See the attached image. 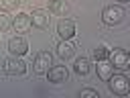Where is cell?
I'll use <instances>...</instances> for the list:
<instances>
[{
    "mask_svg": "<svg viewBox=\"0 0 130 98\" xmlns=\"http://www.w3.org/2000/svg\"><path fill=\"white\" fill-rule=\"evenodd\" d=\"M112 74H114V65H112L108 59H104V61H98V76H100L104 82H106V80H108Z\"/></svg>",
    "mask_w": 130,
    "mask_h": 98,
    "instance_id": "7c38bea8",
    "label": "cell"
},
{
    "mask_svg": "<svg viewBox=\"0 0 130 98\" xmlns=\"http://www.w3.org/2000/svg\"><path fill=\"white\" fill-rule=\"evenodd\" d=\"M57 35L61 39H73V35H75V22L69 20V18L59 20L57 22Z\"/></svg>",
    "mask_w": 130,
    "mask_h": 98,
    "instance_id": "30bf717a",
    "label": "cell"
},
{
    "mask_svg": "<svg viewBox=\"0 0 130 98\" xmlns=\"http://www.w3.org/2000/svg\"><path fill=\"white\" fill-rule=\"evenodd\" d=\"M73 71H75L77 76H87V74H89V59H85V57L75 59V63H73Z\"/></svg>",
    "mask_w": 130,
    "mask_h": 98,
    "instance_id": "5bb4252c",
    "label": "cell"
},
{
    "mask_svg": "<svg viewBox=\"0 0 130 98\" xmlns=\"http://www.w3.org/2000/svg\"><path fill=\"white\" fill-rule=\"evenodd\" d=\"M79 98H100V92L93 88H81L79 90Z\"/></svg>",
    "mask_w": 130,
    "mask_h": 98,
    "instance_id": "2e32d148",
    "label": "cell"
},
{
    "mask_svg": "<svg viewBox=\"0 0 130 98\" xmlns=\"http://www.w3.org/2000/svg\"><path fill=\"white\" fill-rule=\"evenodd\" d=\"M49 10H51L53 14L63 16V14H67L69 6H67V2H65V0H49Z\"/></svg>",
    "mask_w": 130,
    "mask_h": 98,
    "instance_id": "4fadbf2b",
    "label": "cell"
},
{
    "mask_svg": "<svg viewBox=\"0 0 130 98\" xmlns=\"http://www.w3.org/2000/svg\"><path fill=\"white\" fill-rule=\"evenodd\" d=\"M10 27H12V22H10L8 14H6L4 10H0V33H2V31H6V29H10Z\"/></svg>",
    "mask_w": 130,
    "mask_h": 98,
    "instance_id": "e0dca14e",
    "label": "cell"
},
{
    "mask_svg": "<svg viewBox=\"0 0 130 98\" xmlns=\"http://www.w3.org/2000/svg\"><path fill=\"white\" fill-rule=\"evenodd\" d=\"M51 65H53V55H51L49 51H39V53H37V57H35V61H32L35 74L45 76V74L49 71V67H51Z\"/></svg>",
    "mask_w": 130,
    "mask_h": 98,
    "instance_id": "3957f363",
    "label": "cell"
},
{
    "mask_svg": "<svg viewBox=\"0 0 130 98\" xmlns=\"http://www.w3.org/2000/svg\"><path fill=\"white\" fill-rule=\"evenodd\" d=\"M20 4V0H0V8L2 10H14Z\"/></svg>",
    "mask_w": 130,
    "mask_h": 98,
    "instance_id": "ac0fdd59",
    "label": "cell"
},
{
    "mask_svg": "<svg viewBox=\"0 0 130 98\" xmlns=\"http://www.w3.org/2000/svg\"><path fill=\"white\" fill-rule=\"evenodd\" d=\"M120 2H128V0H120Z\"/></svg>",
    "mask_w": 130,
    "mask_h": 98,
    "instance_id": "d6986e66",
    "label": "cell"
},
{
    "mask_svg": "<svg viewBox=\"0 0 130 98\" xmlns=\"http://www.w3.org/2000/svg\"><path fill=\"white\" fill-rule=\"evenodd\" d=\"M124 8L122 6H106L104 10H102V20H104V24H108V27H114V24H120L122 20H124Z\"/></svg>",
    "mask_w": 130,
    "mask_h": 98,
    "instance_id": "7a4b0ae2",
    "label": "cell"
},
{
    "mask_svg": "<svg viewBox=\"0 0 130 98\" xmlns=\"http://www.w3.org/2000/svg\"><path fill=\"white\" fill-rule=\"evenodd\" d=\"M108 59L114 65V69H126L128 63H130V57H128L126 49H112L110 55H108Z\"/></svg>",
    "mask_w": 130,
    "mask_h": 98,
    "instance_id": "5b68a950",
    "label": "cell"
},
{
    "mask_svg": "<svg viewBox=\"0 0 130 98\" xmlns=\"http://www.w3.org/2000/svg\"><path fill=\"white\" fill-rule=\"evenodd\" d=\"M45 76H47L49 82H53V84H63V82H67V78H69V71H67L65 65H55V67H49V71H47Z\"/></svg>",
    "mask_w": 130,
    "mask_h": 98,
    "instance_id": "52a82bcc",
    "label": "cell"
},
{
    "mask_svg": "<svg viewBox=\"0 0 130 98\" xmlns=\"http://www.w3.org/2000/svg\"><path fill=\"white\" fill-rule=\"evenodd\" d=\"M8 51H10V55H18V57H22V55L28 51V43H26V39H24V37H12V39L8 41Z\"/></svg>",
    "mask_w": 130,
    "mask_h": 98,
    "instance_id": "8992f818",
    "label": "cell"
},
{
    "mask_svg": "<svg viewBox=\"0 0 130 98\" xmlns=\"http://www.w3.org/2000/svg\"><path fill=\"white\" fill-rule=\"evenodd\" d=\"M28 16H30V22H32L35 27H39V29H47V27H49L51 16H49L47 10H43V8H35L32 14H28Z\"/></svg>",
    "mask_w": 130,
    "mask_h": 98,
    "instance_id": "ba28073f",
    "label": "cell"
},
{
    "mask_svg": "<svg viewBox=\"0 0 130 98\" xmlns=\"http://www.w3.org/2000/svg\"><path fill=\"white\" fill-rule=\"evenodd\" d=\"M106 82H108V88H110L112 94H118V96H126L128 94L130 84H128V78L124 74H112Z\"/></svg>",
    "mask_w": 130,
    "mask_h": 98,
    "instance_id": "6da1fadb",
    "label": "cell"
},
{
    "mask_svg": "<svg viewBox=\"0 0 130 98\" xmlns=\"http://www.w3.org/2000/svg\"><path fill=\"white\" fill-rule=\"evenodd\" d=\"M30 27H32L30 16H28V14H24V12H20V14H16V16L12 18V29H14L16 33H28V31H30Z\"/></svg>",
    "mask_w": 130,
    "mask_h": 98,
    "instance_id": "9c48e42d",
    "label": "cell"
},
{
    "mask_svg": "<svg viewBox=\"0 0 130 98\" xmlns=\"http://www.w3.org/2000/svg\"><path fill=\"white\" fill-rule=\"evenodd\" d=\"M108 55H110V51H108L106 47L93 49V59H95V61H104V59H108Z\"/></svg>",
    "mask_w": 130,
    "mask_h": 98,
    "instance_id": "9a60e30c",
    "label": "cell"
},
{
    "mask_svg": "<svg viewBox=\"0 0 130 98\" xmlns=\"http://www.w3.org/2000/svg\"><path fill=\"white\" fill-rule=\"evenodd\" d=\"M73 53H75V45L71 43V39H61L57 43V55L61 59H69Z\"/></svg>",
    "mask_w": 130,
    "mask_h": 98,
    "instance_id": "8fae6325",
    "label": "cell"
},
{
    "mask_svg": "<svg viewBox=\"0 0 130 98\" xmlns=\"http://www.w3.org/2000/svg\"><path fill=\"white\" fill-rule=\"evenodd\" d=\"M4 71H6L8 76H22V74L26 71V63H24V59H20L18 55H12V57H8V59L4 61Z\"/></svg>",
    "mask_w": 130,
    "mask_h": 98,
    "instance_id": "277c9868",
    "label": "cell"
}]
</instances>
